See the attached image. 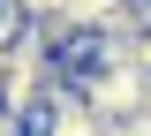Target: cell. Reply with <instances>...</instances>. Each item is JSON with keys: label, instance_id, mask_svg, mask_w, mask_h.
<instances>
[{"label": "cell", "instance_id": "obj_1", "mask_svg": "<svg viewBox=\"0 0 151 136\" xmlns=\"http://www.w3.org/2000/svg\"><path fill=\"white\" fill-rule=\"evenodd\" d=\"M76 91H83V98L98 106V114H106L113 129H121V121H136V114H144V98H151V76L129 60V45H106V53H98L91 68L76 76Z\"/></svg>", "mask_w": 151, "mask_h": 136}, {"label": "cell", "instance_id": "obj_2", "mask_svg": "<svg viewBox=\"0 0 151 136\" xmlns=\"http://www.w3.org/2000/svg\"><path fill=\"white\" fill-rule=\"evenodd\" d=\"M23 136H121V129H113L91 98L76 91V76H68V83H53V91H45V106L23 121Z\"/></svg>", "mask_w": 151, "mask_h": 136}, {"label": "cell", "instance_id": "obj_3", "mask_svg": "<svg viewBox=\"0 0 151 136\" xmlns=\"http://www.w3.org/2000/svg\"><path fill=\"white\" fill-rule=\"evenodd\" d=\"M0 91H8V45H0Z\"/></svg>", "mask_w": 151, "mask_h": 136}, {"label": "cell", "instance_id": "obj_4", "mask_svg": "<svg viewBox=\"0 0 151 136\" xmlns=\"http://www.w3.org/2000/svg\"><path fill=\"white\" fill-rule=\"evenodd\" d=\"M144 121H151V98H144Z\"/></svg>", "mask_w": 151, "mask_h": 136}]
</instances>
